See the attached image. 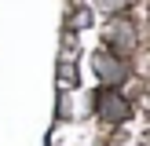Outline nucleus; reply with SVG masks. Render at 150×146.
<instances>
[{
  "label": "nucleus",
  "mask_w": 150,
  "mask_h": 146,
  "mask_svg": "<svg viewBox=\"0 0 150 146\" xmlns=\"http://www.w3.org/2000/svg\"><path fill=\"white\" fill-rule=\"evenodd\" d=\"M128 4H132V0H99L95 7H99V11H106V15H117V11H125Z\"/></svg>",
  "instance_id": "20e7f679"
},
{
  "label": "nucleus",
  "mask_w": 150,
  "mask_h": 146,
  "mask_svg": "<svg viewBox=\"0 0 150 146\" xmlns=\"http://www.w3.org/2000/svg\"><path fill=\"white\" fill-rule=\"evenodd\" d=\"M92 110H95V117L106 121V124H125V121L132 117V102L125 99L117 88H103V91H95Z\"/></svg>",
  "instance_id": "f257e3e1"
},
{
  "label": "nucleus",
  "mask_w": 150,
  "mask_h": 146,
  "mask_svg": "<svg viewBox=\"0 0 150 146\" xmlns=\"http://www.w3.org/2000/svg\"><path fill=\"white\" fill-rule=\"evenodd\" d=\"M106 51H114V55H121V58H128L132 51H136V44H139V33H136V26L132 22H125V18H114L106 26Z\"/></svg>",
  "instance_id": "7ed1b4c3"
},
{
  "label": "nucleus",
  "mask_w": 150,
  "mask_h": 146,
  "mask_svg": "<svg viewBox=\"0 0 150 146\" xmlns=\"http://www.w3.org/2000/svg\"><path fill=\"white\" fill-rule=\"evenodd\" d=\"M92 69H95V77H99L106 88H121L125 80H128L132 66H128V58L114 55V51H95L92 55Z\"/></svg>",
  "instance_id": "f03ea898"
}]
</instances>
